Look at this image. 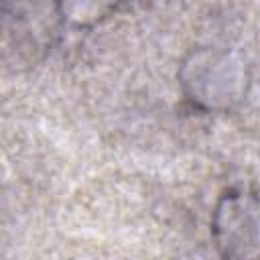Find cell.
Listing matches in <instances>:
<instances>
[{
    "mask_svg": "<svg viewBox=\"0 0 260 260\" xmlns=\"http://www.w3.org/2000/svg\"><path fill=\"white\" fill-rule=\"evenodd\" d=\"M258 205L256 197H246L244 193L230 191L217 211H215V238L221 252L230 258H242L250 256L246 248H250L252 256L256 254V242H258Z\"/></svg>",
    "mask_w": 260,
    "mask_h": 260,
    "instance_id": "cell-1",
    "label": "cell"
}]
</instances>
